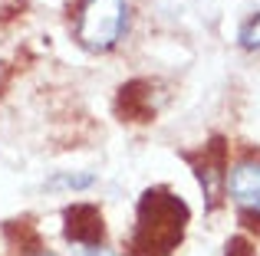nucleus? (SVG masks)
<instances>
[{"label":"nucleus","mask_w":260,"mask_h":256,"mask_svg":"<svg viewBox=\"0 0 260 256\" xmlns=\"http://www.w3.org/2000/svg\"><path fill=\"white\" fill-rule=\"evenodd\" d=\"M228 194L247 227L260 224V161L244 158L228 171Z\"/></svg>","instance_id":"obj_4"},{"label":"nucleus","mask_w":260,"mask_h":256,"mask_svg":"<svg viewBox=\"0 0 260 256\" xmlns=\"http://www.w3.org/2000/svg\"><path fill=\"white\" fill-rule=\"evenodd\" d=\"M184 161L191 164L198 184H201L208 210H214L221 200V191H228V145H224V138H211L198 151H184Z\"/></svg>","instance_id":"obj_3"},{"label":"nucleus","mask_w":260,"mask_h":256,"mask_svg":"<svg viewBox=\"0 0 260 256\" xmlns=\"http://www.w3.org/2000/svg\"><path fill=\"white\" fill-rule=\"evenodd\" d=\"M191 224V207L172 187H148L135 207V224L125 240L128 256H172Z\"/></svg>","instance_id":"obj_1"},{"label":"nucleus","mask_w":260,"mask_h":256,"mask_svg":"<svg viewBox=\"0 0 260 256\" xmlns=\"http://www.w3.org/2000/svg\"><path fill=\"white\" fill-rule=\"evenodd\" d=\"M115 112L122 122H152L155 118V102H152V79H132L119 89Z\"/></svg>","instance_id":"obj_6"},{"label":"nucleus","mask_w":260,"mask_h":256,"mask_svg":"<svg viewBox=\"0 0 260 256\" xmlns=\"http://www.w3.org/2000/svg\"><path fill=\"white\" fill-rule=\"evenodd\" d=\"M128 30V0H79L73 36L89 53H109Z\"/></svg>","instance_id":"obj_2"},{"label":"nucleus","mask_w":260,"mask_h":256,"mask_svg":"<svg viewBox=\"0 0 260 256\" xmlns=\"http://www.w3.org/2000/svg\"><path fill=\"white\" fill-rule=\"evenodd\" d=\"M224 256H257V253H254V243L247 237H234L224 246Z\"/></svg>","instance_id":"obj_9"},{"label":"nucleus","mask_w":260,"mask_h":256,"mask_svg":"<svg viewBox=\"0 0 260 256\" xmlns=\"http://www.w3.org/2000/svg\"><path fill=\"white\" fill-rule=\"evenodd\" d=\"M237 43H241L244 50H260V7L254 10V17H250L247 23L241 26V33H237Z\"/></svg>","instance_id":"obj_8"},{"label":"nucleus","mask_w":260,"mask_h":256,"mask_svg":"<svg viewBox=\"0 0 260 256\" xmlns=\"http://www.w3.org/2000/svg\"><path fill=\"white\" fill-rule=\"evenodd\" d=\"M63 237L73 246H102L106 240V220L95 204H76L63 207Z\"/></svg>","instance_id":"obj_5"},{"label":"nucleus","mask_w":260,"mask_h":256,"mask_svg":"<svg viewBox=\"0 0 260 256\" xmlns=\"http://www.w3.org/2000/svg\"><path fill=\"white\" fill-rule=\"evenodd\" d=\"M92 184H95V174L89 171H56L46 181L50 191H89Z\"/></svg>","instance_id":"obj_7"},{"label":"nucleus","mask_w":260,"mask_h":256,"mask_svg":"<svg viewBox=\"0 0 260 256\" xmlns=\"http://www.w3.org/2000/svg\"><path fill=\"white\" fill-rule=\"evenodd\" d=\"M33 256H56V253H46V250H40V253H33Z\"/></svg>","instance_id":"obj_11"},{"label":"nucleus","mask_w":260,"mask_h":256,"mask_svg":"<svg viewBox=\"0 0 260 256\" xmlns=\"http://www.w3.org/2000/svg\"><path fill=\"white\" fill-rule=\"evenodd\" d=\"M73 256H115L106 246H73Z\"/></svg>","instance_id":"obj_10"}]
</instances>
